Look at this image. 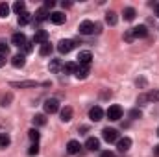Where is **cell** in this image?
I'll use <instances>...</instances> for the list:
<instances>
[{
  "label": "cell",
  "mask_w": 159,
  "mask_h": 157,
  "mask_svg": "<svg viewBox=\"0 0 159 157\" xmlns=\"http://www.w3.org/2000/svg\"><path fill=\"white\" fill-rule=\"evenodd\" d=\"M129 148H131V139L129 137H122V139L117 141V150H119L120 154H126Z\"/></svg>",
  "instance_id": "8"
},
{
  "label": "cell",
  "mask_w": 159,
  "mask_h": 157,
  "mask_svg": "<svg viewBox=\"0 0 159 157\" xmlns=\"http://www.w3.org/2000/svg\"><path fill=\"white\" fill-rule=\"evenodd\" d=\"M11 65H13L15 69H22V67L26 65V57H24V54H17V56H13V57H11Z\"/></svg>",
  "instance_id": "14"
},
{
  "label": "cell",
  "mask_w": 159,
  "mask_h": 157,
  "mask_svg": "<svg viewBox=\"0 0 159 157\" xmlns=\"http://www.w3.org/2000/svg\"><path fill=\"white\" fill-rule=\"evenodd\" d=\"M61 120L63 122H69V120H72V107H63L61 109Z\"/></svg>",
  "instance_id": "23"
},
{
  "label": "cell",
  "mask_w": 159,
  "mask_h": 157,
  "mask_svg": "<svg viewBox=\"0 0 159 157\" xmlns=\"http://www.w3.org/2000/svg\"><path fill=\"white\" fill-rule=\"evenodd\" d=\"M48 70H50V72H54V74L63 72V61H61V59H52V61H50V65H48Z\"/></svg>",
  "instance_id": "13"
},
{
  "label": "cell",
  "mask_w": 159,
  "mask_h": 157,
  "mask_svg": "<svg viewBox=\"0 0 159 157\" xmlns=\"http://www.w3.org/2000/svg\"><path fill=\"white\" fill-rule=\"evenodd\" d=\"M39 54L41 56H50L52 54V44L46 41V43H43V44H39Z\"/></svg>",
  "instance_id": "21"
},
{
  "label": "cell",
  "mask_w": 159,
  "mask_h": 157,
  "mask_svg": "<svg viewBox=\"0 0 159 157\" xmlns=\"http://www.w3.org/2000/svg\"><path fill=\"white\" fill-rule=\"evenodd\" d=\"M7 52H9V46H7L4 41H0V54H2V56H7Z\"/></svg>",
  "instance_id": "34"
},
{
  "label": "cell",
  "mask_w": 159,
  "mask_h": 157,
  "mask_svg": "<svg viewBox=\"0 0 159 157\" xmlns=\"http://www.w3.org/2000/svg\"><path fill=\"white\" fill-rule=\"evenodd\" d=\"M30 22H32V13L24 11L22 15H19V24H20V26H26V24H30Z\"/></svg>",
  "instance_id": "22"
},
{
  "label": "cell",
  "mask_w": 159,
  "mask_h": 157,
  "mask_svg": "<svg viewBox=\"0 0 159 157\" xmlns=\"http://www.w3.org/2000/svg\"><path fill=\"white\" fill-rule=\"evenodd\" d=\"M65 19H67V17H65V13H61V11H54V13H50V17H48V20H50L52 24H57V26L63 24Z\"/></svg>",
  "instance_id": "11"
},
{
  "label": "cell",
  "mask_w": 159,
  "mask_h": 157,
  "mask_svg": "<svg viewBox=\"0 0 159 157\" xmlns=\"http://www.w3.org/2000/svg\"><path fill=\"white\" fill-rule=\"evenodd\" d=\"M154 155L159 157V144H157V146H154Z\"/></svg>",
  "instance_id": "42"
},
{
  "label": "cell",
  "mask_w": 159,
  "mask_h": 157,
  "mask_svg": "<svg viewBox=\"0 0 159 157\" xmlns=\"http://www.w3.org/2000/svg\"><path fill=\"white\" fill-rule=\"evenodd\" d=\"M100 157H115V154H113L111 150H104V152L100 154Z\"/></svg>",
  "instance_id": "38"
},
{
  "label": "cell",
  "mask_w": 159,
  "mask_h": 157,
  "mask_svg": "<svg viewBox=\"0 0 159 157\" xmlns=\"http://www.w3.org/2000/svg\"><path fill=\"white\" fill-rule=\"evenodd\" d=\"M48 17H50V13H48L44 7H41L39 11L35 13V22H43V20H46Z\"/></svg>",
  "instance_id": "24"
},
{
  "label": "cell",
  "mask_w": 159,
  "mask_h": 157,
  "mask_svg": "<svg viewBox=\"0 0 159 157\" xmlns=\"http://www.w3.org/2000/svg\"><path fill=\"white\" fill-rule=\"evenodd\" d=\"M57 109H59V102H57L56 98H48V100L44 102V113L52 115V113H56Z\"/></svg>",
  "instance_id": "7"
},
{
  "label": "cell",
  "mask_w": 159,
  "mask_h": 157,
  "mask_svg": "<svg viewBox=\"0 0 159 157\" xmlns=\"http://www.w3.org/2000/svg\"><path fill=\"white\" fill-rule=\"evenodd\" d=\"M11 43H13L15 46H19V48H20V46L24 48V44L28 43V39H26V35H24L22 32H15V34L11 35Z\"/></svg>",
  "instance_id": "10"
},
{
  "label": "cell",
  "mask_w": 159,
  "mask_h": 157,
  "mask_svg": "<svg viewBox=\"0 0 159 157\" xmlns=\"http://www.w3.org/2000/svg\"><path fill=\"white\" fill-rule=\"evenodd\" d=\"M11 85H13V87L26 89V87H37V85H41V83H37V81H11Z\"/></svg>",
  "instance_id": "20"
},
{
  "label": "cell",
  "mask_w": 159,
  "mask_h": 157,
  "mask_svg": "<svg viewBox=\"0 0 159 157\" xmlns=\"http://www.w3.org/2000/svg\"><path fill=\"white\" fill-rule=\"evenodd\" d=\"M32 44H34V41H32V43H30V41H28V43H26V44H24V52H26V54H28V52H32V50H34V46H32Z\"/></svg>",
  "instance_id": "37"
},
{
  "label": "cell",
  "mask_w": 159,
  "mask_h": 157,
  "mask_svg": "<svg viewBox=\"0 0 159 157\" xmlns=\"http://www.w3.org/2000/svg\"><path fill=\"white\" fill-rule=\"evenodd\" d=\"M80 148H81V144H80L78 141H69V142H67V152H69L70 155L80 154Z\"/></svg>",
  "instance_id": "17"
},
{
  "label": "cell",
  "mask_w": 159,
  "mask_h": 157,
  "mask_svg": "<svg viewBox=\"0 0 159 157\" xmlns=\"http://www.w3.org/2000/svg\"><path fill=\"white\" fill-rule=\"evenodd\" d=\"M37 154H39V144L34 142V144L30 146V150H28V155H37Z\"/></svg>",
  "instance_id": "33"
},
{
  "label": "cell",
  "mask_w": 159,
  "mask_h": 157,
  "mask_svg": "<svg viewBox=\"0 0 159 157\" xmlns=\"http://www.w3.org/2000/svg\"><path fill=\"white\" fill-rule=\"evenodd\" d=\"M85 148H87L89 152H98V148H100V141H98L96 137H89L87 142H85Z\"/></svg>",
  "instance_id": "15"
},
{
  "label": "cell",
  "mask_w": 159,
  "mask_h": 157,
  "mask_svg": "<svg viewBox=\"0 0 159 157\" xmlns=\"http://www.w3.org/2000/svg\"><path fill=\"white\" fill-rule=\"evenodd\" d=\"M7 15H9V6H7L6 2H2V4H0V17L4 19V17H7Z\"/></svg>",
  "instance_id": "31"
},
{
  "label": "cell",
  "mask_w": 159,
  "mask_h": 157,
  "mask_svg": "<svg viewBox=\"0 0 159 157\" xmlns=\"http://www.w3.org/2000/svg\"><path fill=\"white\" fill-rule=\"evenodd\" d=\"M46 41H48V34H46L44 30H37L35 35H34V44H43V43H46Z\"/></svg>",
  "instance_id": "16"
},
{
  "label": "cell",
  "mask_w": 159,
  "mask_h": 157,
  "mask_svg": "<svg viewBox=\"0 0 159 157\" xmlns=\"http://www.w3.org/2000/svg\"><path fill=\"white\" fill-rule=\"evenodd\" d=\"M89 118H91L93 122H100V120L104 118V109H102L100 105L91 107V111H89Z\"/></svg>",
  "instance_id": "9"
},
{
  "label": "cell",
  "mask_w": 159,
  "mask_h": 157,
  "mask_svg": "<svg viewBox=\"0 0 159 157\" xmlns=\"http://www.w3.org/2000/svg\"><path fill=\"white\" fill-rule=\"evenodd\" d=\"M106 117L109 118V120H113V122H117V120H120L122 118V107L120 105H109L107 107V111H106Z\"/></svg>",
  "instance_id": "3"
},
{
  "label": "cell",
  "mask_w": 159,
  "mask_h": 157,
  "mask_svg": "<svg viewBox=\"0 0 159 157\" xmlns=\"http://www.w3.org/2000/svg\"><path fill=\"white\" fill-rule=\"evenodd\" d=\"M102 135H104V141L106 142H117L119 141V131L113 129V128H104Z\"/></svg>",
  "instance_id": "4"
},
{
  "label": "cell",
  "mask_w": 159,
  "mask_h": 157,
  "mask_svg": "<svg viewBox=\"0 0 159 157\" xmlns=\"http://www.w3.org/2000/svg\"><path fill=\"white\" fill-rule=\"evenodd\" d=\"M28 137H30V141H32V142H37V141H39V131H37V129H30V131H28Z\"/></svg>",
  "instance_id": "32"
},
{
  "label": "cell",
  "mask_w": 159,
  "mask_h": 157,
  "mask_svg": "<svg viewBox=\"0 0 159 157\" xmlns=\"http://www.w3.org/2000/svg\"><path fill=\"white\" fill-rule=\"evenodd\" d=\"M32 120H34V126H44V124H46V118H44V115H35Z\"/></svg>",
  "instance_id": "30"
},
{
  "label": "cell",
  "mask_w": 159,
  "mask_h": 157,
  "mask_svg": "<svg viewBox=\"0 0 159 157\" xmlns=\"http://www.w3.org/2000/svg\"><path fill=\"white\" fill-rule=\"evenodd\" d=\"M4 65H6V56H2V54H0V69H2Z\"/></svg>",
  "instance_id": "40"
},
{
  "label": "cell",
  "mask_w": 159,
  "mask_h": 157,
  "mask_svg": "<svg viewBox=\"0 0 159 157\" xmlns=\"http://www.w3.org/2000/svg\"><path fill=\"white\" fill-rule=\"evenodd\" d=\"M76 69H78L76 63H63V72H65V74H74Z\"/></svg>",
  "instance_id": "26"
},
{
  "label": "cell",
  "mask_w": 159,
  "mask_h": 157,
  "mask_svg": "<svg viewBox=\"0 0 159 157\" xmlns=\"http://www.w3.org/2000/svg\"><path fill=\"white\" fill-rule=\"evenodd\" d=\"M11 144V137L7 133H0V148H7Z\"/></svg>",
  "instance_id": "27"
},
{
  "label": "cell",
  "mask_w": 159,
  "mask_h": 157,
  "mask_svg": "<svg viewBox=\"0 0 159 157\" xmlns=\"http://www.w3.org/2000/svg\"><path fill=\"white\" fill-rule=\"evenodd\" d=\"M129 117L133 118V120H135V118H141V111H139V109H131V111H129Z\"/></svg>",
  "instance_id": "35"
},
{
  "label": "cell",
  "mask_w": 159,
  "mask_h": 157,
  "mask_svg": "<svg viewBox=\"0 0 159 157\" xmlns=\"http://www.w3.org/2000/svg\"><path fill=\"white\" fill-rule=\"evenodd\" d=\"M157 135H159V128H157Z\"/></svg>",
  "instance_id": "43"
},
{
  "label": "cell",
  "mask_w": 159,
  "mask_h": 157,
  "mask_svg": "<svg viewBox=\"0 0 159 157\" xmlns=\"http://www.w3.org/2000/svg\"><path fill=\"white\" fill-rule=\"evenodd\" d=\"M13 11H15L17 15H22V13L26 11V4H24V2H15V4H13Z\"/></svg>",
  "instance_id": "28"
},
{
  "label": "cell",
  "mask_w": 159,
  "mask_h": 157,
  "mask_svg": "<svg viewBox=\"0 0 159 157\" xmlns=\"http://www.w3.org/2000/svg\"><path fill=\"white\" fill-rule=\"evenodd\" d=\"M154 11H156V15L159 17V2L157 4H154Z\"/></svg>",
  "instance_id": "41"
},
{
  "label": "cell",
  "mask_w": 159,
  "mask_h": 157,
  "mask_svg": "<svg viewBox=\"0 0 159 157\" xmlns=\"http://www.w3.org/2000/svg\"><path fill=\"white\" fill-rule=\"evenodd\" d=\"M124 41H126V43H131V41H133V35H131V30H128V32L124 34Z\"/></svg>",
  "instance_id": "36"
},
{
  "label": "cell",
  "mask_w": 159,
  "mask_h": 157,
  "mask_svg": "<svg viewBox=\"0 0 159 157\" xmlns=\"http://www.w3.org/2000/svg\"><path fill=\"white\" fill-rule=\"evenodd\" d=\"M72 48H74V41L72 39H61L59 43H57V50H59V54H69Z\"/></svg>",
  "instance_id": "5"
},
{
  "label": "cell",
  "mask_w": 159,
  "mask_h": 157,
  "mask_svg": "<svg viewBox=\"0 0 159 157\" xmlns=\"http://www.w3.org/2000/svg\"><path fill=\"white\" fill-rule=\"evenodd\" d=\"M54 6H56L54 0H46V2H44V9H50V7H54Z\"/></svg>",
  "instance_id": "39"
},
{
  "label": "cell",
  "mask_w": 159,
  "mask_h": 157,
  "mask_svg": "<svg viewBox=\"0 0 159 157\" xmlns=\"http://www.w3.org/2000/svg\"><path fill=\"white\" fill-rule=\"evenodd\" d=\"M13 100V94L11 92H7V94H2V98H0V105H9V102Z\"/></svg>",
  "instance_id": "29"
},
{
  "label": "cell",
  "mask_w": 159,
  "mask_h": 157,
  "mask_svg": "<svg viewBox=\"0 0 159 157\" xmlns=\"http://www.w3.org/2000/svg\"><path fill=\"white\" fill-rule=\"evenodd\" d=\"M131 35H133V39H143L148 35V30H146V26H135V28H131Z\"/></svg>",
  "instance_id": "12"
},
{
  "label": "cell",
  "mask_w": 159,
  "mask_h": 157,
  "mask_svg": "<svg viewBox=\"0 0 159 157\" xmlns=\"http://www.w3.org/2000/svg\"><path fill=\"white\" fill-rule=\"evenodd\" d=\"M80 34L81 35H91V34H98L100 32V24H94V22H91V20H83L81 24H80Z\"/></svg>",
  "instance_id": "2"
},
{
  "label": "cell",
  "mask_w": 159,
  "mask_h": 157,
  "mask_svg": "<svg viewBox=\"0 0 159 157\" xmlns=\"http://www.w3.org/2000/svg\"><path fill=\"white\" fill-rule=\"evenodd\" d=\"M78 63L80 65H83V67H91V63H93V54H91L89 50L80 52L78 54Z\"/></svg>",
  "instance_id": "6"
},
{
  "label": "cell",
  "mask_w": 159,
  "mask_h": 157,
  "mask_svg": "<svg viewBox=\"0 0 159 157\" xmlns=\"http://www.w3.org/2000/svg\"><path fill=\"white\" fill-rule=\"evenodd\" d=\"M117 20H119V19H117V13H115V11H107V13H106V22H107L109 26H115Z\"/></svg>",
  "instance_id": "25"
},
{
  "label": "cell",
  "mask_w": 159,
  "mask_h": 157,
  "mask_svg": "<svg viewBox=\"0 0 159 157\" xmlns=\"http://www.w3.org/2000/svg\"><path fill=\"white\" fill-rule=\"evenodd\" d=\"M122 15H124V20H128V22H131V20L135 19V15H137V11H135L133 7H124V11H122Z\"/></svg>",
  "instance_id": "19"
},
{
  "label": "cell",
  "mask_w": 159,
  "mask_h": 157,
  "mask_svg": "<svg viewBox=\"0 0 159 157\" xmlns=\"http://www.w3.org/2000/svg\"><path fill=\"white\" fill-rule=\"evenodd\" d=\"M150 102H159V89H154V91L144 92V94H139V98H137L139 105H146Z\"/></svg>",
  "instance_id": "1"
},
{
  "label": "cell",
  "mask_w": 159,
  "mask_h": 157,
  "mask_svg": "<svg viewBox=\"0 0 159 157\" xmlns=\"http://www.w3.org/2000/svg\"><path fill=\"white\" fill-rule=\"evenodd\" d=\"M89 70H91V67H83V65H78V69H76V72H74V76L78 79H85L89 76Z\"/></svg>",
  "instance_id": "18"
}]
</instances>
